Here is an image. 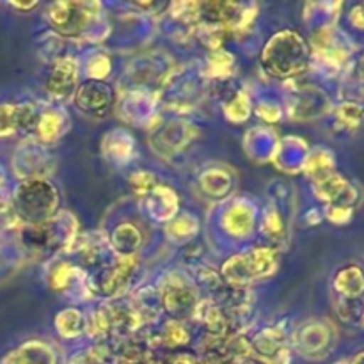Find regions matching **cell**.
I'll return each mask as SVG.
<instances>
[{"mask_svg": "<svg viewBox=\"0 0 364 364\" xmlns=\"http://www.w3.org/2000/svg\"><path fill=\"white\" fill-rule=\"evenodd\" d=\"M327 217H329V220H333L334 224H345L350 220L352 208L341 205H333L327 210Z\"/></svg>", "mask_w": 364, "mask_h": 364, "instance_id": "cell-12", "label": "cell"}, {"mask_svg": "<svg viewBox=\"0 0 364 364\" xmlns=\"http://www.w3.org/2000/svg\"><path fill=\"white\" fill-rule=\"evenodd\" d=\"M38 135L43 139V141H52L59 135L60 132V119L59 116H55L53 112L45 114V116L39 117L38 121Z\"/></svg>", "mask_w": 364, "mask_h": 364, "instance_id": "cell-9", "label": "cell"}, {"mask_svg": "<svg viewBox=\"0 0 364 364\" xmlns=\"http://www.w3.org/2000/svg\"><path fill=\"white\" fill-rule=\"evenodd\" d=\"M315 192L322 201L333 203V205H341L352 208V203L358 198L355 191L341 174L329 173L318 180L315 185Z\"/></svg>", "mask_w": 364, "mask_h": 364, "instance_id": "cell-2", "label": "cell"}, {"mask_svg": "<svg viewBox=\"0 0 364 364\" xmlns=\"http://www.w3.org/2000/svg\"><path fill=\"white\" fill-rule=\"evenodd\" d=\"M153 183H155V180H153V176H149L148 173H139L132 178V185H134L135 188H139V191H146V188H149V185Z\"/></svg>", "mask_w": 364, "mask_h": 364, "instance_id": "cell-15", "label": "cell"}, {"mask_svg": "<svg viewBox=\"0 0 364 364\" xmlns=\"http://www.w3.org/2000/svg\"><path fill=\"white\" fill-rule=\"evenodd\" d=\"M71 276V269L68 265H59L52 274V287L53 288H63L68 284V279Z\"/></svg>", "mask_w": 364, "mask_h": 364, "instance_id": "cell-13", "label": "cell"}, {"mask_svg": "<svg viewBox=\"0 0 364 364\" xmlns=\"http://www.w3.org/2000/svg\"><path fill=\"white\" fill-rule=\"evenodd\" d=\"M359 78H361V82L364 84V55L359 60Z\"/></svg>", "mask_w": 364, "mask_h": 364, "instance_id": "cell-20", "label": "cell"}, {"mask_svg": "<svg viewBox=\"0 0 364 364\" xmlns=\"http://www.w3.org/2000/svg\"><path fill=\"white\" fill-rule=\"evenodd\" d=\"M338 119L343 123V127L347 128H355L363 119V109L354 103H347V105H341L338 110Z\"/></svg>", "mask_w": 364, "mask_h": 364, "instance_id": "cell-10", "label": "cell"}, {"mask_svg": "<svg viewBox=\"0 0 364 364\" xmlns=\"http://www.w3.org/2000/svg\"><path fill=\"white\" fill-rule=\"evenodd\" d=\"M363 323H364V311H363Z\"/></svg>", "mask_w": 364, "mask_h": 364, "instance_id": "cell-22", "label": "cell"}, {"mask_svg": "<svg viewBox=\"0 0 364 364\" xmlns=\"http://www.w3.org/2000/svg\"><path fill=\"white\" fill-rule=\"evenodd\" d=\"M350 364H364V350L359 352V354H355V358L352 359Z\"/></svg>", "mask_w": 364, "mask_h": 364, "instance_id": "cell-19", "label": "cell"}, {"mask_svg": "<svg viewBox=\"0 0 364 364\" xmlns=\"http://www.w3.org/2000/svg\"><path fill=\"white\" fill-rule=\"evenodd\" d=\"M231 64L230 55H224V53H217L212 57V71H224Z\"/></svg>", "mask_w": 364, "mask_h": 364, "instance_id": "cell-17", "label": "cell"}, {"mask_svg": "<svg viewBox=\"0 0 364 364\" xmlns=\"http://www.w3.org/2000/svg\"><path fill=\"white\" fill-rule=\"evenodd\" d=\"M226 224H228V230H230L231 233H237V235L247 233L249 226H251V212L245 210L242 205L233 206V208L228 212Z\"/></svg>", "mask_w": 364, "mask_h": 364, "instance_id": "cell-7", "label": "cell"}, {"mask_svg": "<svg viewBox=\"0 0 364 364\" xmlns=\"http://www.w3.org/2000/svg\"><path fill=\"white\" fill-rule=\"evenodd\" d=\"M338 294L345 297V301H358L364 294V272L359 267L350 265L341 269L334 279Z\"/></svg>", "mask_w": 364, "mask_h": 364, "instance_id": "cell-4", "label": "cell"}, {"mask_svg": "<svg viewBox=\"0 0 364 364\" xmlns=\"http://www.w3.org/2000/svg\"><path fill=\"white\" fill-rule=\"evenodd\" d=\"M171 364H198V361H196L194 358H191L188 354H181V355H176Z\"/></svg>", "mask_w": 364, "mask_h": 364, "instance_id": "cell-18", "label": "cell"}, {"mask_svg": "<svg viewBox=\"0 0 364 364\" xmlns=\"http://www.w3.org/2000/svg\"><path fill=\"white\" fill-rule=\"evenodd\" d=\"M265 228L269 233H281L283 231V223H281L279 215H277L274 210H269V213L265 215Z\"/></svg>", "mask_w": 364, "mask_h": 364, "instance_id": "cell-14", "label": "cell"}, {"mask_svg": "<svg viewBox=\"0 0 364 364\" xmlns=\"http://www.w3.org/2000/svg\"><path fill=\"white\" fill-rule=\"evenodd\" d=\"M196 313H198L199 320H201L208 329H212L213 333H220V331H223L224 316L215 306H212L210 302H201V304L196 308Z\"/></svg>", "mask_w": 364, "mask_h": 364, "instance_id": "cell-8", "label": "cell"}, {"mask_svg": "<svg viewBox=\"0 0 364 364\" xmlns=\"http://www.w3.org/2000/svg\"><path fill=\"white\" fill-rule=\"evenodd\" d=\"M135 258L134 256H128V258L121 259L116 267L109 272L105 279V288L107 294H117L123 287H127L128 279H130L132 272H134L135 267Z\"/></svg>", "mask_w": 364, "mask_h": 364, "instance_id": "cell-5", "label": "cell"}, {"mask_svg": "<svg viewBox=\"0 0 364 364\" xmlns=\"http://www.w3.org/2000/svg\"><path fill=\"white\" fill-rule=\"evenodd\" d=\"M338 364H350V363H347V361H341V363H338Z\"/></svg>", "mask_w": 364, "mask_h": 364, "instance_id": "cell-21", "label": "cell"}, {"mask_svg": "<svg viewBox=\"0 0 364 364\" xmlns=\"http://www.w3.org/2000/svg\"><path fill=\"white\" fill-rule=\"evenodd\" d=\"M91 7L89 4H55L50 7V21L60 34L77 36L91 23L95 14Z\"/></svg>", "mask_w": 364, "mask_h": 364, "instance_id": "cell-1", "label": "cell"}, {"mask_svg": "<svg viewBox=\"0 0 364 364\" xmlns=\"http://www.w3.org/2000/svg\"><path fill=\"white\" fill-rule=\"evenodd\" d=\"M164 301H166V306L171 309V311H180V309H185L188 304H191L192 295L188 294V290L183 287V284L171 283L167 284Z\"/></svg>", "mask_w": 364, "mask_h": 364, "instance_id": "cell-6", "label": "cell"}, {"mask_svg": "<svg viewBox=\"0 0 364 364\" xmlns=\"http://www.w3.org/2000/svg\"><path fill=\"white\" fill-rule=\"evenodd\" d=\"M350 23L358 28H364V2L350 11Z\"/></svg>", "mask_w": 364, "mask_h": 364, "instance_id": "cell-16", "label": "cell"}, {"mask_svg": "<svg viewBox=\"0 0 364 364\" xmlns=\"http://www.w3.org/2000/svg\"><path fill=\"white\" fill-rule=\"evenodd\" d=\"M188 341V333L178 323H171L166 329V343L169 347H178V345H183Z\"/></svg>", "mask_w": 364, "mask_h": 364, "instance_id": "cell-11", "label": "cell"}, {"mask_svg": "<svg viewBox=\"0 0 364 364\" xmlns=\"http://www.w3.org/2000/svg\"><path fill=\"white\" fill-rule=\"evenodd\" d=\"M77 82V64L71 59H63L53 66L48 77V91L57 98L70 95Z\"/></svg>", "mask_w": 364, "mask_h": 364, "instance_id": "cell-3", "label": "cell"}]
</instances>
